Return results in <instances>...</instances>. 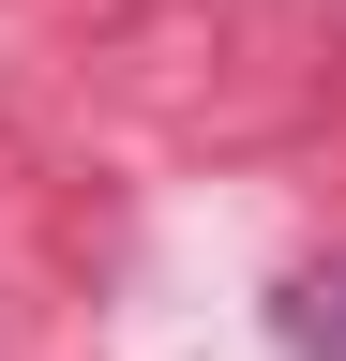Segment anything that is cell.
Returning a JSON list of instances; mask_svg holds the SVG:
<instances>
[{"instance_id":"cell-1","label":"cell","mask_w":346,"mask_h":361,"mask_svg":"<svg viewBox=\"0 0 346 361\" xmlns=\"http://www.w3.org/2000/svg\"><path fill=\"white\" fill-rule=\"evenodd\" d=\"M271 346L286 361H346V256H301L271 286Z\"/></svg>"}]
</instances>
